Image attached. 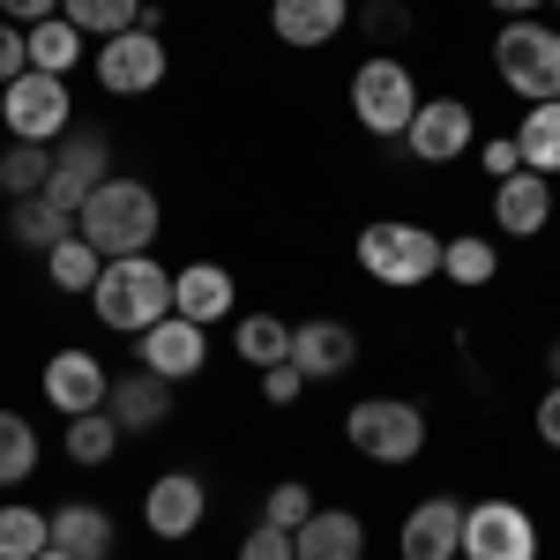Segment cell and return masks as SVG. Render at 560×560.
<instances>
[{"label":"cell","mask_w":560,"mask_h":560,"mask_svg":"<svg viewBox=\"0 0 560 560\" xmlns=\"http://www.w3.org/2000/svg\"><path fill=\"white\" fill-rule=\"evenodd\" d=\"M553 8H560V0H553Z\"/></svg>","instance_id":"obj_48"},{"label":"cell","mask_w":560,"mask_h":560,"mask_svg":"<svg viewBox=\"0 0 560 560\" xmlns=\"http://www.w3.org/2000/svg\"><path fill=\"white\" fill-rule=\"evenodd\" d=\"M359 269L388 284V292H419L441 277V232L427 224H411V217H374V224H359Z\"/></svg>","instance_id":"obj_3"},{"label":"cell","mask_w":560,"mask_h":560,"mask_svg":"<svg viewBox=\"0 0 560 560\" xmlns=\"http://www.w3.org/2000/svg\"><path fill=\"white\" fill-rule=\"evenodd\" d=\"M45 179H52V150H45V142H8V150H0V187H8V202L45 195Z\"/></svg>","instance_id":"obj_30"},{"label":"cell","mask_w":560,"mask_h":560,"mask_svg":"<svg viewBox=\"0 0 560 560\" xmlns=\"http://www.w3.org/2000/svg\"><path fill=\"white\" fill-rule=\"evenodd\" d=\"M23 38H31V68H38V75H75V60H83V31H75L68 15H52V23L23 31Z\"/></svg>","instance_id":"obj_29"},{"label":"cell","mask_w":560,"mask_h":560,"mask_svg":"<svg viewBox=\"0 0 560 560\" xmlns=\"http://www.w3.org/2000/svg\"><path fill=\"white\" fill-rule=\"evenodd\" d=\"M345 441L359 464H382V471H404L427 456V411L411 396H359L345 411Z\"/></svg>","instance_id":"obj_4"},{"label":"cell","mask_w":560,"mask_h":560,"mask_svg":"<svg viewBox=\"0 0 560 560\" xmlns=\"http://www.w3.org/2000/svg\"><path fill=\"white\" fill-rule=\"evenodd\" d=\"M0 150H8V135H0Z\"/></svg>","instance_id":"obj_46"},{"label":"cell","mask_w":560,"mask_h":560,"mask_svg":"<svg viewBox=\"0 0 560 560\" xmlns=\"http://www.w3.org/2000/svg\"><path fill=\"white\" fill-rule=\"evenodd\" d=\"M493 224H501L509 240H538V232L553 224V179L546 173H509L493 187Z\"/></svg>","instance_id":"obj_20"},{"label":"cell","mask_w":560,"mask_h":560,"mask_svg":"<svg viewBox=\"0 0 560 560\" xmlns=\"http://www.w3.org/2000/svg\"><path fill=\"white\" fill-rule=\"evenodd\" d=\"M0 202H8V187H0Z\"/></svg>","instance_id":"obj_45"},{"label":"cell","mask_w":560,"mask_h":560,"mask_svg":"<svg viewBox=\"0 0 560 560\" xmlns=\"http://www.w3.org/2000/svg\"><path fill=\"white\" fill-rule=\"evenodd\" d=\"M45 277H52V292H97V277H105V255H97L83 232H75V240H60V247L45 255Z\"/></svg>","instance_id":"obj_31"},{"label":"cell","mask_w":560,"mask_h":560,"mask_svg":"<svg viewBox=\"0 0 560 560\" xmlns=\"http://www.w3.org/2000/svg\"><path fill=\"white\" fill-rule=\"evenodd\" d=\"M142 8H150V0H60V15H68L83 38H120V31L142 23Z\"/></svg>","instance_id":"obj_32"},{"label":"cell","mask_w":560,"mask_h":560,"mask_svg":"<svg viewBox=\"0 0 560 560\" xmlns=\"http://www.w3.org/2000/svg\"><path fill=\"white\" fill-rule=\"evenodd\" d=\"M202 516H210V486H202V471H158L150 486H142V523H150V538L179 546V538L202 530Z\"/></svg>","instance_id":"obj_13"},{"label":"cell","mask_w":560,"mask_h":560,"mask_svg":"<svg viewBox=\"0 0 560 560\" xmlns=\"http://www.w3.org/2000/svg\"><path fill=\"white\" fill-rule=\"evenodd\" d=\"M38 560H68V553H60V546H45V553H38Z\"/></svg>","instance_id":"obj_44"},{"label":"cell","mask_w":560,"mask_h":560,"mask_svg":"<svg viewBox=\"0 0 560 560\" xmlns=\"http://www.w3.org/2000/svg\"><path fill=\"white\" fill-rule=\"evenodd\" d=\"M292 366L306 382H337L359 366V329L337 322V314H314V322H292Z\"/></svg>","instance_id":"obj_15"},{"label":"cell","mask_w":560,"mask_h":560,"mask_svg":"<svg viewBox=\"0 0 560 560\" xmlns=\"http://www.w3.org/2000/svg\"><path fill=\"white\" fill-rule=\"evenodd\" d=\"M478 165H486V179L501 187L509 173H523V150H516V135H493V142H478Z\"/></svg>","instance_id":"obj_37"},{"label":"cell","mask_w":560,"mask_h":560,"mask_svg":"<svg viewBox=\"0 0 560 560\" xmlns=\"http://www.w3.org/2000/svg\"><path fill=\"white\" fill-rule=\"evenodd\" d=\"M441 277L464 284V292H478V284L501 277V247H493L486 232H456V240H441Z\"/></svg>","instance_id":"obj_25"},{"label":"cell","mask_w":560,"mask_h":560,"mask_svg":"<svg viewBox=\"0 0 560 560\" xmlns=\"http://www.w3.org/2000/svg\"><path fill=\"white\" fill-rule=\"evenodd\" d=\"M351 8H359V0H351Z\"/></svg>","instance_id":"obj_47"},{"label":"cell","mask_w":560,"mask_h":560,"mask_svg":"<svg viewBox=\"0 0 560 560\" xmlns=\"http://www.w3.org/2000/svg\"><path fill=\"white\" fill-rule=\"evenodd\" d=\"M464 560H538V523L523 501H471L464 509Z\"/></svg>","instance_id":"obj_11"},{"label":"cell","mask_w":560,"mask_h":560,"mask_svg":"<svg viewBox=\"0 0 560 560\" xmlns=\"http://www.w3.org/2000/svg\"><path fill=\"white\" fill-rule=\"evenodd\" d=\"M97 90H113V97H150V90L173 75V45L165 31H120V38H97Z\"/></svg>","instance_id":"obj_8"},{"label":"cell","mask_w":560,"mask_h":560,"mask_svg":"<svg viewBox=\"0 0 560 560\" xmlns=\"http://www.w3.org/2000/svg\"><path fill=\"white\" fill-rule=\"evenodd\" d=\"M45 546H52V509L8 501V509H0V560H38Z\"/></svg>","instance_id":"obj_28"},{"label":"cell","mask_w":560,"mask_h":560,"mask_svg":"<svg viewBox=\"0 0 560 560\" xmlns=\"http://www.w3.org/2000/svg\"><path fill=\"white\" fill-rule=\"evenodd\" d=\"M90 314L120 337H142L173 314V269L158 255H128V261H105L97 292H90Z\"/></svg>","instance_id":"obj_2"},{"label":"cell","mask_w":560,"mask_h":560,"mask_svg":"<svg viewBox=\"0 0 560 560\" xmlns=\"http://www.w3.org/2000/svg\"><path fill=\"white\" fill-rule=\"evenodd\" d=\"M314 509H322V501H314V486H306V478H277V486H269V501H261V523H277V530H300Z\"/></svg>","instance_id":"obj_34"},{"label":"cell","mask_w":560,"mask_h":560,"mask_svg":"<svg viewBox=\"0 0 560 560\" xmlns=\"http://www.w3.org/2000/svg\"><path fill=\"white\" fill-rule=\"evenodd\" d=\"M113 179V135L105 128H68L60 135V150H52V179H45V202L52 210H83L90 195Z\"/></svg>","instance_id":"obj_9"},{"label":"cell","mask_w":560,"mask_h":560,"mask_svg":"<svg viewBox=\"0 0 560 560\" xmlns=\"http://www.w3.org/2000/svg\"><path fill=\"white\" fill-rule=\"evenodd\" d=\"M493 15H509V23H523V15H538V8H553V0H486Z\"/></svg>","instance_id":"obj_42"},{"label":"cell","mask_w":560,"mask_h":560,"mask_svg":"<svg viewBox=\"0 0 560 560\" xmlns=\"http://www.w3.org/2000/svg\"><path fill=\"white\" fill-rule=\"evenodd\" d=\"M8 232H15L23 255H52L60 240H75V217L52 210L45 195H31V202H8Z\"/></svg>","instance_id":"obj_23"},{"label":"cell","mask_w":560,"mask_h":560,"mask_svg":"<svg viewBox=\"0 0 560 560\" xmlns=\"http://www.w3.org/2000/svg\"><path fill=\"white\" fill-rule=\"evenodd\" d=\"M300 388H306V374L284 359V366H269V374H261V404H277V411H284V404H300Z\"/></svg>","instance_id":"obj_39"},{"label":"cell","mask_w":560,"mask_h":560,"mask_svg":"<svg viewBox=\"0 0 560 560\" xmlns=\"http://www.w3.org/2000/svg\"><path fill=\"white\" fill-rule=\"evenodd\" d=\"M516 150H523V173L560 179V97H553V105H523Z\"/></svg>","instance_id":"obj_24"},{"label":"cell","mask_w":560,"mask_h":560,"mask_svg":"<svg viewBox=\"0 0 560 560\" xmlns=\"http://www.w3.org/2000/svg\"><path fill=\"white\" fill-rule=\"evenodd\" d=\"M120 441H128V433L113 427V411H83V419H68V433H60L68 464H83V471H105V464L120 456Z\"/></svg>","instance_id":"obj_26"},{"label":"cell","mask_w":560,"mask_h":560,"mask_svg":"<svg viewBox=\"0 0 560 560\" xmlns=\"http://www.w3.org/2000/svg\"><path fill=\"white\" fill-rule=\"evenodd\" d=\"M300 560H366V523L351 509H314V516L292 530Z\"/></svg>","instance_id":"obj_21"},{"label":"cell","mask_w":560,"mask_h":560,"mask_svg":"<svg viewBox=\"0 0 560 560\" xmlns=\"http://www.w3.org/2000/svg\"><path fill=\"white\" fill-rule=\"evenodd\" d=\"M45 404L60 411V419H83V411H105V396H113V374H105V359L83 345H60L52 359H45Z\"/></svg>","instance_id":"obj_12"},{"label":"cell","mask_w":560,"mask_h":560,"mask_svg":"<svg viewBox=\"0 0 560 560\" xmlns=\"http://www.w3.org/2000/svg\"><path fill=\"white\" fill-rule=\"evenodd\" d=\"M546 374H553V382H560V345H546Z\"/></svg>","instance_id":"obj_43"},{"label":"cell","mask_w":560,"mask_h":560,"mask_svg":"<svg viewBox=\"0 0 560 560\" xmlns=\"http://www.w3.org/2000/svg\"><path fill=\"white\" fill-rule=\"evenodd\" d=\"M411 113H419V75H411L396 52H374V60H359V68H351V120H359L366 135L404 142Z\"/></svg>","instance_id":"obj_6"},{"label":"cell","mask_w":560,"mask_h":560,"mask_svg":"<svg viewBox=\"0 0 560 560\" xmlns=\"http://www.w3.org/2000/svg\"><path fill=\"white\" fill-rule=\"evenodd\" d=\"M530 433H538L546 448H560V382H546V396H538V411H530Z\"/></svg>","instance_id":"obj_40"},{"label":"cell","mask_w":560,"mask_h":560,"mask_svg":"<svg viewBox=\"0 0 560 560\" xmlns=\"http://www.w3.org/2000/svg\"><path fill=\"white\" fill-rule=\"evenodd\" d=\"M351 23L382 45V38H404V31H411V8H404V0H359V8H351Z\"/></svg>","instance_id":"obj_35"},{"label":"cell","mask_w":560,"mask_h":560,"mask_svg":"<svg viewBox=\"0 0 560 560\" xmlns=\"http://www.w3.org/2000/svg\"><path fill=\"white\" fill-rule=\"evenodd\" d=\"M75 128V97H68V75H38L23 68L15 83H0V135L8 142H60Z\"/></svg>","instance_id":"obj_7"},{"label":"cell","mask_w":560,"mask_h":560,"mask_svg":"<svg viewBox=\"0 0 560 560\" xmlns=\"http://www.w3.org/2000/svg\"><path fill=\"white\" fill-rule=\"evenodd\" d=\"M75 232H83V240H90L105 261L150 255V247H158V232H165V202H158V187H142V179L113 173V179H105V187L83 202V210H75Z\"/></svg>","instance_id":"obj_1"},{"label":"cell","mask_w":560,"mask_h":560,"mask_svg":"<svg viewBox=\"0 0 560 560\" xmlns=\"http://www.w3.org/2000/svg\"><path fill=\"white\" fill-rule=\"evenodd\" d=\"M52 546L68 560H113V509H97V501H60V509H52Z\"/></svg>","instance_id":"obj_22"},{"label":"cell","mask_w":560,"mask_h":560,"mask_svg":"<svg viewBox=\"0 0 560 560\" xmlns=\"http://www.w3.org/2000/svg\"><path fill=\"white\" fill-rule=\"evenodd\" d=\"M38 427L23 419V411H0V486H23V478L38 471Z\"/></svg>","instance_id":"obj_33"},{"label":"cell","mask_w":560,"mask_h":560,"mask_svg":"<svg viewBox=\"0 0 560 560\" xmlns=\"http://www.w3.org/2000/svg\"><path fill=\"white\" fill-rule=\"evenodd\" d=\"M269 31L292 52H322L351 31V0H269Z\"/></svg>","instance_id":"obj_17"},{"label":"cell","mask_w":560,"mask_h":560,"mask_svg":"<svg viewBox=\"0 0 560 560\" xmlns=\"http://www.w3.org/2000/svg\"><path fill=\"white\" fill-rule=\"evenodd\" d=\"M240 560H300V546H292V530H277V523H255V530L240 538Z\"/></svg>","instance_id":"obj_36"},{"label":"cell","mask_w":560,"mask_h":560,"mask_svg":"<svg viewBox=\"0 0 560 560\" xmlns=\"http://www.w3.org/2000/svg\"><path fill=\"white\" fill-rule=\"evenodd\" d=\"M105 411H113V427H120V433H158L165 419H173V382H165V374H150V366L113 374Z\"/></svg>","instance_id":"obj_18"},{"label":"cell","mask_w":560,"mask_h":560,"mask_svg":"<svg viewBox=\"0 0 560 560\" xmlns=\"http://www.w3.org/2000/svg\"><path fill=\"white\" fill-rule=\"evenodd\" d=\"M23 68H31V38H23V23L0 15V83H15Z\"/></svg>","instance_id":"obj_38"},{"label":"cell","mask_w":560,"mask_h":560,"mask_svg":"<svg viewBox=\"0 0 560 560\" xmlns=\"http://www.w3.org/2000/svg\"><path fill=\"white\" fill-rule=\"evenodd\" d=\"M232 351H240L255 374H269V366H284V359H292V322H277V314H240Z\"/></svg>","instance_id":"obj_27"},{"label":"cell","mask_w":560,"mask_h":560,"mask_svg":"<svg viewBox=\"0 0 560 560\" xmlns=\"http://www.w3.org/2000/svg\"><path fill=\"white\" fill-rule=\"evenodd\" d=\"M493 75L516 90L523 105H553L560 97V23H538V15L501 23V38H493Z\"/></svg>","instance_id":"obj_5"},{"label":"cell","mask_w":560,"mask_h":560,"mask_svg":"<svg viewBox=\"0 0 560 560\" xmlns=\"http://www.w3.org/2000/svg\"><path fill=\"white\" fill-rule=\"evenodd\" d=\"M240 306V277L224 269V261H187V269H173V314H187V322H224Z\"/></svg>","instance_id":"obj_19"},{"label":"cell","mask_w":560,"mask_h":560,"mask_svg":"<svg viewBox=\"0 0 560 560\" xmlns=\"http://www.w3.org/2000/svg\"><path fill=\"white\" fill-rule=\"evenodd\" d=\"M0 15H8V23H23V31H38V23L60 15V0H0Z\"/></svg>","instance_id":"obj_41"},{"label":"cell","mask_w":560,"mask_h":560,"mask_svg":"<svg viewBox=\"0 0 560 560\" xmlns=\"http://www.w3.org/2000/svg\"><path fill=\"white\" fill-rule=\"evenodd\" d=\"M135 366H150V374H165V382H195V374L210 366V329L187 322V314H165L158 329L135 337Z\"/></svg>","instance_id":"obj_14"},{"label":"cell","mask_w":560,"mask_h":560,"mask_svg":"<svg viewBox=\"0 0 560 560\" xmlns=\"http://www.w3.org/2000/svg\"><path fill=\"white\" fill-rule=\"evenodd\" d=\"M478 150V120L464 97H419L411 128H404V158L411 165H456Z\"/></svg>","instance_id":"obj_10"},{"label":"cell","mask_w":560,"mask_h":560,"mask_svg":"<svg viewBox=\"0 0 560 560\" xmlns=\"http://www.w3.org/2000/svg\"><path fill=\"white\" fill-rule=\"evenodd\" d=\"M396 553L404 560H464V501H448V493H427L404 530H396Z\"/></svg>","instance_id":"obj_16"}]
</instances>
